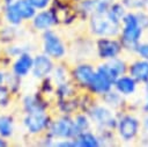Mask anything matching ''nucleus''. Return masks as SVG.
I'll return each mask as SVG.
<instances>
[{
    "label": "nucleus",
    "instance_id": "1",
    "mask_svg": "<svg viewBox=\"0 0 148 147\" xmlns=\"http://www.w3.org/2000/svg\"><path fill=\"white\" fill-rule=\"evenodd\" d=\"M123 30H121V46L134 50L139 45L140 37L142 35V25L140 24L138 16L132 13H127L123 16Z\"/></svg>",
    "mask_w": 148,
    "mask_h": 147
},
{
    "label": "nucleus",
    "instance_id": "2",
    "mask_svg": "<svg viewBox=\"0 0 148 147\" xmlns=\"http://www.w3.org/2000/svg\"><path fill=\"white\" fill-rule=\"evenodd\" d=\"M118 76V73L109 65V63L102 64L97 67V69H95V74L88 88L95 94L103 95L106 91L111 90Z\"/></svg>",
    "mask_w": 148,
    "mask_h": 147
},
{
    "label": "nucleus",
    "instance_id": "3",
    "mask_svg": "<svg viewBox=\"0 0 148 147\" xmlns=\"http://www.w3.org/2000/svg\"><path fill=\"white\" fill-rule=\"evenodd\" d=\"M119 22L112 20L108 13H94L90 15V29L94 34L109 37L119 32Z\"/></svg>",
    "mask_w": 148,
    "mask_h": 147
},
{
    "label": "nucleus",
    "instance_id": "4",
    "mask_svg": "<svg viewBox=\"0 0 148 147\" xmlns=\"http://www.w3.org/2000/svg\"><path fill=\"white\" fill-rule=\"evenodd\" d=\"M47 133L52 139H74L80 132L69 116H62L50 123Z\"/></svg>",
    "mask_w": 148,
    "mask_h": 147
},
{
    "label": "nucleus",
    "instance_id": "5",
    "mask_svg": "<svg viewBox=\"0 0 148 147\" xmlns=\"http://www.w3.org/2000/svg\"><path fill=\"white\" fill-rule=\"evenodd\" d=\"M51 123L50 116L45 110L25 112L23 117V126L30 134H39L47 130Z\"/></svg>",
    "mask_w": 148,
    "mask_h": 147
},
{
    "label": "nucleus",
    "instance_id": "6",
    "mask_svg": "<svg viewBox=\"0 0 148 147\" xmlns=\"http://www.w3.org/2000/svg\"><path fill=\"white\" fill-rule=\"evenodd\" d=\"M43 51L52 59H61L66 54L65 44L51 29L45 30L43 34Z\"/></svg>",
    "mask_w": 148,
    "mask_h": 147
},
{
    "label": "nucleus",
    "instance_id": "7",
    "mask_svg": "<svg viewBox=\"0 0 148 147\" xmlns=\"http://www.w3.org/2000/svg\"><path fill=\"white\" fill-rule=\"evenodd\" d=\"M53 67H54V64L51 57H49L45 53L37 54L34 57L31 74L36 79H45L52 73Z\"/></svg>",
    "mask_w": 148,
    "mask_h": 147
},
{
    "label": "nucleus",
    "instance_id": "8",
    "mask_svg": "<svg viewBox=\"0 0 148 147\" xmlns=\"http://www.w3.org/2000/svg\"><path fill=\"white\" fill-rule=\"evenodd\" d=\"M139 120L133 117V116H124L119 119V122H117V127L119 131V135L125 140V141H130L132 140L139 131Z\"/></svg>",
    "mask_w": 148,
    "mask_h": 147
},
{
    "label": "nucleus",
    "instance_id": "9",
    "mask_svg": "<svg viewBox=\"0 0 148 147\" xmlns=\"http://www.w3.org/2000/svg\"><path fill=\"white\" fill-rule=\"evenodd\" d=\"M31 23L36 30L45 31L47 29H51V27L58 23V16L51 9L47 10L42 9L40 12L35 14V16L31 19Z\"/></svg>",
    "mask_w": 148,
    "mask_h": 147
},
{
    "label": "nucleus",
    "instance_id": "10",
    "mask_svg": "<svg viewBox=\"0 0 148 147\" xmlns=\"http://www.w3.org/2000/svg\"><path fill=\"white\" fill-rule=\"evenodd\" d=\"M121 51V43L111 38H99L97 41V52L102 59L116 58Z\"/></svg>",
    "mask_w": 148,
    "mask_h": 147
},
{
    "label": "nucleus",
    "instance_id": "11",
    "mask_svg": "<svg viewBox=\"0 0 148 147\" xmlns=\"http://www.w3.org/2000/svg\"><path fill=\"white\" fill-rule=\"evenodd\" d=\"M89 113L91 119L102 127L111 128L117 126V120L114 119V116L109 109L104 106H94Z\"/></svg>",
    "mask_w": 148,
    "mask_h": 147
},
{
    "label": "nucleus",
    "instance_id": "12",
    "mask_svg": "<svg viewBox=\"0 0 148 147\" xmlns=\"http://www.w3.org/2000/svg\"><path fill=\"white\" fill-rule=\"evenodd\" d=\"M32 61H34V57L29 53V52H23L21 54H18L14 63L12 64V72L22 78H25L29 73H31V68H32Z\"/></svg>",
    "mask_w": 148,
    "mask_h": 147
},
{
    "label": "nucleus",
    "instance_id": "13",
    "mask_svg": "<svg viewBox=\"0 0 148 147\" xmlns=\"http://www.w3.org/2000/svg\"><path fill=\"white\" fill-rule=\"evenodd\" d=\"M94 74H95V69L89 64H80L75 66L73 69V78L79 84L84 87H88L90 84Z\"/></svg>",
    "mask_w": 148,
    "mask_h": 147
},
{
    "label": "nucleus",
    "instance_id": "14",
    "mask_svg": "<svg viewBox=\"0 0 148 147\" xmlns=\"http://www.w3.org/2000/svg\"><path fill=\"white\" fill-rule=\"evenodd\" d=\"M130 75L136 82L148 81V60H138L133 63L130 67Z\"/></svg>",
    "mask_w": 148,
    "mask_h": 147
},
{
    "label": "nucleus",
    "instance_id": "15",
    "mask_svg": "<svg viewBox=\"0 0 148 147\" xmlns=\"http://www.w3.org/2000/svg\"><path fill=\"white\" fill-rule=\"evenodd\" d=\"M114 87L117 91L121 95H131L136 89V81L132 76H118L114 81Z\"/></svg>",
    "mask_w": 148,
    "mask_h": 147
},
{
    "label": "nucleus",
    "instance_id": "16",
    "mask_svg": "<svg viewBox=\"0 0 148 147\" xmlns=\"http://www.w3.org/2000/svg\"><path fill=\"white\" fill-rule=\"evenodd\" d=\"M13 3L23 21H29L35 16L36 8L29 2V0H14Z\"/></svg>",
    "mask_w": 148,
    "mask_h": 147
},
{
    "label": "nucleus",
    "instance_id": "17",
    "mask_svg": "<svg viewBox=\"0 0 148 147\" xmlns=\"http://www.w3.org/2000/svg\"><path fill=\"white\" fill-rule=\"evenodd\" d=\"M74 140L76 142V146H80V147H97L101 145L99 139L95 134L87 131L80 132L74 138Z\"/></svg>",
    "mask_w": 148,
    "mask_h": 147
},
{
    "label": "nucleus",
    "instance_id": "18",
    "mask_svg": "<svg viewBox=\"0 0 148 147\" xmlns=\"http://www.w3.org/2000/svg\"><path fill=\"white\" fill-rule=\"evenodd\" d=\"M22 105H23V109L25 112L45 110V108H46L44 102L37 95H27L22 101Z\"/></svg>",
    "mask_w": 148,
    "mask_h": 147
},
{
    "label": "nucleus",
    "instance_id": "19",
    "mask_svg": "<svg viewBox=\"0 0 148 147\" xmlns=\"http://www.w3.org/2000/svg\"><path fill=\"white\" fill-rule=\"evenodd\" d=\"M3 17L6 20V22L9 24V25H13V27H17L20 24H22L23 20L22 17L20 16L17 9L15 8L14 3H9V5H6L5 6V9H3Z\"/></svg>",
    "mask_w": 148,
    "mask_h": 147
},
{
    "label": "nucleus",
    "instance_id": "20",
    "mask_svg": "<svg viewBox=\"0 0 148 147\" xmlns=\"http://www.w3.org/2000/svg\"><path fill=\"white\" fill-rule=\"evenodd\" d=\"M14 134V118L10 115H0V137L8 139Z\"/></svg>",
    "mask_w": 148,
    "mask_h": 147
},
{
    "label": "nucleus",
    "instance_id": "21",
    "mask_svg": "<svg viewBox=\"0 0 148 147\" xmlns=\"http://www.w3.org/2000/svg\"><path fill=\"white\" fill-rule=\"evenodd\" d=\"M52 73H53V80L56 81L57 84H60V83H64L67 81V72L61 65L53 67Z\"/></svg>",
    "mask_w": 148,
    "mask_h": 147
},
{
    "label": "nucleus",
    "instance_id": "22",
    "mask_svg": "<svg viewBox=\"0 0 148 147\" xmlns=\"http://www.w3.org/2000/svg\"><path fill=\"white\" fill-rule=\"evenodd\" d=\"M74 123L79 130V132H82V131H87L90 126V120L89 118L86 116V115H76V117L74 118Z\"/></svg>",
    "mask_w": 148,
    "mask_h": 147
},
{
    "label": "nucleus",
    "instance_id": "23",
    "mask_svg": "<svg viewBox=\"0 0 148 147\" xmlns=\"http://www.w3.org/2000/svg\"><path fill=\"white\" fill-rule=\"evenodd\" d=\"M12 98V93L10 90L7 88V86L0 84V106H7L10 102Z\"/></svg>",
    "mask_w": 148,
    "mask_h": 147
},
{
    "label": "nucleus",
    "instance_id": "24",
    "mask_svg": "<svg viewBox=\"0 0 148 147\" xmlns=\"http://www.w3.org/2000/svg\"><path fill=\"white\" fill-rule=\"evenodd\" d=\"M109 65L118 73V75L120 76V75H123L125 72H126V65H125V63L123 61V60H120V59H118L117 57L116 58H112V59H110V61H109Z\"/></svg>",
    "mask_w": 148,
    "mask_h": 147
},
{
    "label": "nucleus",
    "instance_id": "25",
    "mask_svg": "<svg viewBox=\"0 0 148 147\" xmlns=\"http://www.w3.org/2000/svg\"><path fill=\"white\" fill-rule=\"evenodd\" d=\"M29 2L37 9L42 10V9H46L50 3H51V0H29Z\"/></svg>",
    "mask_w": 148,
    "mask_h": 147
},
{
    "label": "nucleus",
    "instance_id": "26",
    "mask_svg": "<svg viewBox=\"0 0 148 147\" xmlns=\"http://www.w3.org/2000/svg\"><path fill=\"white\" fill-rule=\"evenodd\" d=\"M135 51L139 53V56L141 58L148 60V43H142V44L139 43V45L136 46Z\"/></svg>",
    "mask_w": 148,
    "mask_h": 147
},
{
    "label": "nucleus",
    "instance_id": "27",
    "mask_svg": "<svg viewBox=\"0 0 148 147\" xmlns=\"http://www.w3.org/2000/svg\"><path fill=\"white\" fill-rule=\"evenodd\" d=\"M145 96H146V103L143 104V110L146 112H148V81H147V84H146V89H145Z\"/></svg>",
    "mask_w": 148,
    "mask_h": 147
},
{
    "label": "nucleus",
    "instance_id": "28",
    "mask_svg": "<svg viewBox=\"0 0 148 147\" xmlns=\"http://www.w3.org/2000/svg\"><path fill=\"white\" fill-rule=\"evenodd\" d=\"M5 76H6V73L2 69H0V84L5 83Z\"/></svg>",
    "mask_w": 148,
    "mask_h": 147
},
{
    "label": "nucleus",
    "instance_id": "29",
    "mask_svg": "<svg viewBox=\"0 0 148 147\" xmlns=\"http://www.w3.org/2000/svg\"><path fill=\"white\" fill-rule=\"evenodd\" d=\"M7 145H8V142L6 141V139L2 138V137H0V147H5V146H7Z\"/></svg>",
    "mask_w": 148,
    "mask_h": 147
},
{
    "label": "nucleus",
    "instance_id": "30",
    "mask_svg": "<svg viewBox=\"0 0 148 147\" xmlns=\"http://www.w3.org/2000/svg\"><path fill=\"white\" fill-rule=\"evenodd\" d=\"M145 132L148 134V117L145 119Z\"/></svg>",
    "mask_w": 148,
    "mask_h": 147
},
{
    "label": "nucleus",
    "instance_id": "31",
    "mask_svg": "<svg viewBox=\"0 0 148 147\" xmlns=\"http://www.w3.org/2000/svg\"><path fill=\"white\" fill-rule=\"evenodd\" d=\"M13 1H14V0H2V2L5 3V6H6V5H9V3H12Z\"/></svg>",
    "mask_w": 148,
    "mask_h": 147
}]
</instances>
